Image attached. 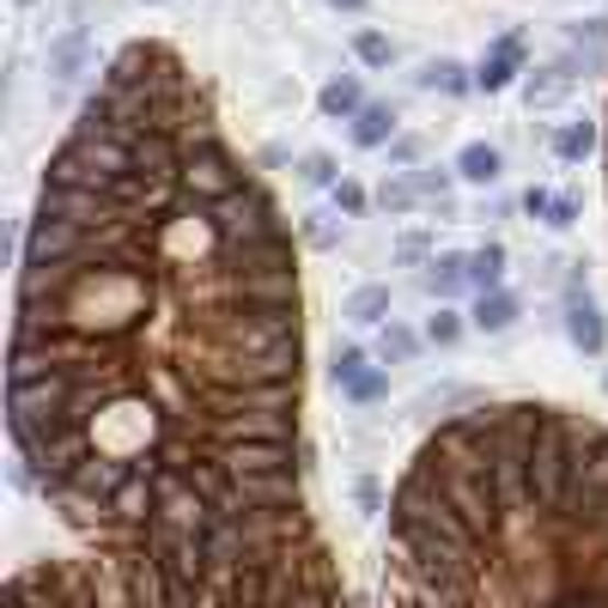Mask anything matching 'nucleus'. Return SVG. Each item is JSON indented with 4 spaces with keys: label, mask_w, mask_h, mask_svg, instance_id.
<instances>
[{
    "label": "nucleus",
    "mask_w": 608,
    "mask_h": 608,
    "mask_svg": "<svg viewBox=\"0 0 608 608\" xmlns=\"http://www.w3.org/2000/svg\"><path fill=\"white\" fill-rule=\"evenodd\" d=\"M19 487L92 548L304 511V286L274 189L159 37L104 61L19 250Z\"/></svg>",
    "instance_id": "1"
},
{
    "label": "nucleus",
    "mask_w": 608,
    "mask_h": 608,
    "mask_svg": "<svg viewBox=\"0 0 608 608\" xmlns=\"http://www.w3.org/2000/svg\"><path fill=\"white\" fill-rule=\"evenodd\" d=\"M390 608H608V426L450 414L390 493Z\"/></svg>",
    "instance_id": "2"
},
{
    "label": "nucleus",
    "mask_w": 608,
    "mask_h": 608,
    "mask_svg": "<svg viewBox=\"0 0 608 608\" xmlns=\"http://www.w3.org/2000/svg\"><path fill=\"white\" fill-rule=\"evenodd\" d=\"M566 341L578 347L584 359L608 353V317H603V304L590 299V280H584V274L566 286Z\"/></svg>",
    "instance_id": "3"
},
{
    "label": "nucleus",
    "mask_w": 608,
    "mask_h": 608,
    "mask_svg": "<svg viewBox=\"0 0 608 608\" xmlns=\"http://www.w3.org/2000/svg\"><path fill=\"white\" fill-rule=\"evenodd\" d=\"M529 43L517 37V31H505L499 43H493L487 55H481V67H475V92H505V86L517 80V74H529Z\"/></svg>",
    "instance_id": "4"
},
{
    "label": "nucleus",
    "mask_w": 608,
    "mask_h": 608,
    "mask_svg": "<svg viewBox=\"0 0 608 608\" xmlns=\"http://www.w3.org/2000/svg\"><path fill=\"white\" fill-rule=\"evenodd\" d=\"M572 86H578V61H554V67H536V74H529L523 98H529V110H536V104L548 110V104H560Z\"/></svg>",
    "instance_id": "5"
},
{
    "label": "nucleus",
    "mask_w": 608,
    "mask_h": 608,
    "mask_svg": "<svg viewBox=\"0 0 608 608\" xmlns=\"http://www.w3.org/2000/svg\"><path fill=\"white\" fill-rule=\"evenodd\" d=\"M420 286L432 292L438 304L463 299V292H469V256H432V262H426V274H420Z\"/></svg>",
    "instance_id": "6"
},
{
    "label": "nucleus",
    "mask_w": 608,
    "mask_h": 608,
    "mask_svg": "<svg viewBox=\"0 0 608 608\" xmlns=\"http://www.w3.org/2000/svg\"><path fill=\"white\" fill-rule=\"evenodd\" d=\"M450 171L463 177V183H475V189H493V183H499V171H505V159H499V146L469 140L463 153H457V165H450Z\"/></svg>",
    "instance_id": "7"
},
{
    "label": "nucleus",
    "mask_w": 608,
    "mask_h": 608,
    "mask_svg": "<svg viewBox=\"0 0 608 608\" xmlns=\"http://www.w3.org/2000/svg\"><path fill=\"white\" fill-rule=\"evenodd\" d=\"M517 317H523V304H517V292H505V286L499 292H481L475 311H469V323H475L481 335H505Z\"/></svg>",
    "instance_id": "8"
},
{
    "label": "nucleus",
    "mask_w": 608,
    "mask_h": 608,
    "mask_svg": "<svg viewBox=\"0 0 608 608\" xmlns=\"http://www.w3.org/2000/svg\"><path fill=\"white\" fill-rule=\"evenodd\" d=\"M414 86H420V92H450V98H463V92H475V74H469L463 61L438 55V61H426L420 74H414Z\"/></svg>",
    "instance_id": "9"
},
{
    "label": "nucleus",
    "mask_w": 608,
    "mask_h": 608,
    "mask_svg": "<svg viewBox=\"0 0 608 608\" xmlns=\"http://www.w3.org/2000/svg\"><path fill=\"white\" fill-rule=\"evenodd\" d=\"M317 110H323L329 122H353L359 110H365V92H359L353 74H341V80H329V86L317 92Z\"/></svg>",
    "instance_id": "10"
},
{
    "label": "nucleus",
    "mask_w": 608,
    "mask_h": 608,
    "mask_svg": "<svg viewBox=\"0 0 608 608\" xmlns=\"http://www.w3.org/2000/svg\"><path fill=\"white\" fill-rule=\"evenodd\" d=\"M390 140H396V104H365L353 116V146L371 153V146H390Z\"/></svg>",
    "instance_id": "11"
},
{
    "label": "nucleus",
    "mask_w": 608,
    "mask_h": 608,
    "mask_svg": "<svg viewBox=\"0 0 608 608\" xmlns=\"http://www.w3.org/2000/svg\"><path fill=\"white\" fill-rule=\"evenodd\" d=\"M596 153V122H560L554 128V159L560 165H584Z\"/></svg>",
    "instance_id": "12"
},
{
    "label": "nucleus",
    "mask_w": 608,
    "mask_h": 608,
    "mask_svg": "<svg viewBox=\"0 0 608 608\" xmlns=\"http://www.w3.org/2000/svg\"><path fill=\"white\" fill-rule=\"evenodd\" d=\"M469 286H481V292H499L505 286V244L499 238H487L475 256H469Z\"/></svg>",
    "instance_id": "13"
},
{
    "label": "nucleus",
    "mask_w": 608,
    "mask_h": 608,
    "mask_svg": "<svg viewBox=\"0 0 608 608\" xmlns=\"http://www.w3.org/2000/svg\"><path fill=\"white\" fill-rule=\"evenodd\" d=\"M371 201H378L384 213H414V207H420V189H414V177H384Z\"/></svg>",
    "instance_id": "14"
},
{
    "label": "nucleus",
    "mask_w": 608,
    "mask_h": 608,
    "mask_svg": "<svg viewBox=\"0 0 608 608\" xmlns=\"http://www.w3.org/2000/svg\"><path fill=\"white\" fill-rule=\"evenodd\" d=\"M347 317L353 323H384L390 317V286H359L353 299H347Z\"/></svg>",
    "instance_id": "15"
},
{
    "label": "nucleus",
    "mask_w": 608,
    "mask_h": 608,
    "mask_svg": "<svg viewBox=\"0 0 608 608\" xmlns=\"http://www.w3.org/2000/svg\"><path fill=\"white\" fill-rule=\"evenodd\" d=\"M378 353H384L390 365H408V359L420 353V335H414V329H402V323H390V329H384V341H378Z\"/></svg>",
    "instance_id": "16"
},
{
    "label": "nucleus",
    "mask_w": 608,
    "mask_h": 608,
    "mask_svg": "<svg viewBox=\"0 0 608 608\" xmlns=\"http://www.w3.org/2000/svg\"><path fill=\"white\" fill-rule=\"evenodd\" d=\"M426 341H432V347H457V341H463V317H457L450 304H438L432 317H426Z\"/></svg>",
    "instance_id": "17"
},
{
    "label": "nucleus",
    "mask_w": 608,
    "mask_h": 608,
    "mask_svg": "<svg viewBox=\"0 0 608 608\" xmlns=\"http://www.w3.org/2000/svg\"><path fill=\"white\" fill-rule=\"evenodd\" d=\"M353 55H359L365 67H390V55H396V49H390L384 31H353Z\"/></svg>",
    "instance_id": "18"
},
{
    "label": "nucleus",
    "mask_w": 608,
    "mask_h": 608,
    "mask_svg": "<svg viewBox=\"0 0 608 608\" xmlns=\"http://www.w3.org/2000/svg\"><path fill=\"white\" fill-rule=\"evenodd\" d=\"M299 177H304L311 189H335V183H341V171H335V159H329V153H304Z\"/></svg>",
    "instance_id": "19"
},
{
    "label": "nucleus",
    "mask_w": 608,
    "mask_h": 608,
    "mask_svg": "<svg viewBox=\"0 0 608 608\" xmlns=\"http://www.w3.org/2000/svg\"><path fill=\"white\" fill-rule=\"evenodd\" d=\"M359 378H365V353H359V347H341V353H335V384L353 390Z\"/></svg>",
    "instance_id": "20"
},
{
    "label": "nucleus",
    "mask_w": 608,
    "mask_h": 608,
    "mask_svg": "<svg viewBox=\"0 0 608 608\" xmlns=\"http://www.w3.org/2000/svg\"><path fill=\"white\" fill-rule=\"evenodd\" d=\"M80 55H86L80 37H61V43L49 49V67H55V74H74V67H80Z\"/></svg>",
    "instance_id": "21"
},
{
    "label": "nucleus",
    "mask_w": 608,
    "mask_h": 608,
    "mask_svg": "<svg viewBox=\"0 0 608 608\" xmlns=\"http://www.w3.org/2000/svg\"><path fill=\"white\" fill-rule=\"evenodd\" d=\"M335 207H341V213H365V207H371V195L353 183V177H341V183H335Z\"/></svg>",
    "instance_id": "22"
},
{
    "label": "nucleus",
    "mask_w": 608,
    "mask_h": 608,
    "mask_svg": "<svg viewBox=\"0 0 608 608\" xmlns=\"http://www.w3.org/2000/svg\"><path fill=\"white\" fill-rule=\"evenodd\" d=\"M304 244H317V250H335V225L323 213H304Z\"/></svg>",
    "instance_id": "23"
},
{
    "label": "nucleus",
    "mask_w": 608,
    "mask_h": 608,
    "mask_svg": "<svg viewBox=\"0 0 608 608\" xmlns=\"http://www.w3.org/2000/svg\"><path fill=\"white\" fill-rule=\"evenodd\" d=\"M347 396H353V402H378V396H390V378H384V371H365Z\"/></svg>",
    "instance_id": "24"
},
{
    "label": "nucleus",
    "mask_w": 608,
    "mask_h": 608,
    "mask_svg": "<svg viewBox=\"0 0 608 608\" xmlns=\"http://www.w3.org/2000/svg\"><path fill=\"white\" fill-rule=\"evenodd\" d=\"M548 225H554V232L578 225V195H554V207H548Z\"/></svg>",
    "instance_id": "25"
},
{
    "label": "nucleus",
    "mask_w": 608,
    "mask_h": 608,
    "mask_svg": "<svg viewBox=\"0 0 608 608\" xmlns=\"http://www.w3.org/2000/svg\"><path fill=\"white\" fill-rule=\"evenodd\" d=\"M572 43H578V49H596V43H608V19H584V25H572Z\"/></svg>",
    "instance_id": "26"
},
{
    "label": "nucleus",
    "mask_w": 608,
    "mask_h": 608,
    "mask_svg": "<svg viewBox=\"0 0 608 608\" xmlns=\"http://www.w3.org/2000/svg\"><path fill=\"white\" fill-rule=\"evenodd\" d=\"M450 177H457V171H414V189H420V201H426V195H438V201H444Z\"/></svg>",
    "instance_id": "27"
},
{
    "label": "nucleus",
    "mask_w": 608,
    "mask_h": 608,
    "mask_svg": "<svg viewBox=\"0 0 608 608\" xmlns=\"http://www.w3.org/2000/svg\"><path fill=\"white\" fill-rule=\"evenodd\" d=\"M426 256V232H408V238L396 244V262H420Z\"/></svg>",
    "instance_id": "28"
},
{
    "label": "nucleus",
    "mask_w": 608,
    "mask_h": 608,
    "mask_svg": "<svg viewBox=\"0 0 608 608\" xmlns=\"http://www.w3.org/2000/svg\"><path fill=\"white\" fill-rule=\"evenodd\" d=\"M548 207H554V195H548V189H529V195H523V213H529V219H548Z\"/></svg>",
    "instance_id": "29"
},
{
    "label": "nucleus",
    "mask_w": 608,
    "mask_h": 608,
    "mask_svg": "<svg viewBox=\"0 0 608 608\" xmlns=\"http://www.w3.org/2000/svg\"><path fill=\"white\" fill-rule=\"evenodd\" d=\"M414 153H420L414 140H396V146H390V159H396V165H414Z\"/></svg>",
    "instance_id": "30"
},
{
    "label": "nucleus",
    "mask_w": 608,
    "mask_h": 608,
    "mask_svg": "<svg viewBox=\"0 0 608 608\" xmlns=\"http://www.w3.org/2000/svg\"><path fill=\"white\" fill-rule=\"evenodd\" d=\"M335 13H365V0H329Z\"/></svg>",
    "instance_id": "31"
},
{
    "label": "nucleus",
    "mask_w": 608,
    "mask_h": 608,
    "mask_svg": "<svg viewBox=\"0 0 608 608\" xmlns=\"http://www.w3.org/2000/svg\"><path fill=\"white\" fill-rule=\"evenodd\" d=\"M603 165H608V122H603Z\"/></svg>",
    "instance_id": "32"
},
{
    "label": "nucleus",
    "mask_w": 608,
    "mask_h": 608,
    "mask_svg": "<svg viewBox=\"0 0 608 608\" xmlns=\"http://www.w3.org/2000/svg\"><path fill=\"white\" fill-rule=\"evenodd\" d=\"M603 390H608V378H603Z\"/></svg>",
    "instance_id": "33"
}]
</instances>
